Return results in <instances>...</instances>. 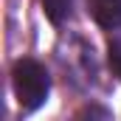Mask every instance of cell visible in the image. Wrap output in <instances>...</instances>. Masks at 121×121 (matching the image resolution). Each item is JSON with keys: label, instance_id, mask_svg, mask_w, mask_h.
<instances>
[{"label": "cell", "instance_id": "1", "mask_svg": "<svg viewBox=\"0 0 121 121\" xmlns=\"http://www.w3.org/2000/svg\"><path fill=\"white\" fill-rule=\"evenodd\" d=\"M11 85L17 93V101L23 110H37L51 90V79H48V70L39 65L37 59H20L14 62L11 68Z\"/></svg>", "mask_w": 121, "mask_h": 121}, {"label": "cell", "instance_id": "2", "mask_svg": "<svg viewBox=\"0 0 121 121\" xmlns=\"http://www.w3.org/2000/svg\"><path fill=\"white\" fill-rule=\"evenodd\" d=\"M87 9L101 28H121V0H87Z\"/></svg>", "mask_w": 121, "mask_h": 121}, {"label": "cell", "instance_id": "3", "mask_svg": "<svg viewBox=\"0 0 121 121\" xmlns=\"http://www.w3.org/2000/svg\"><path fill=\"white\" fill-rule=\"evenodd\" d=\"M70 6H73V0H42V9H45L48 20H51L54 26H59V23H65V20H68Z\"/></svg>", "mask_w": 121, "mask_h": 121}, {"label": "cell", "instance_id": "4", "mask_svg": "<svg viewBox=\"0 0 121 121\" xmlns=\"http://www.w3.org/2000/svg\"><path fill=\"white\" fill-rule=\"evenodd\" d=\"M107 59H110V68L113 73L121 79V37L110 39V48H107Z\"/></svg>", "mask_w": 121, "mask_h": 121}]
</instances>
